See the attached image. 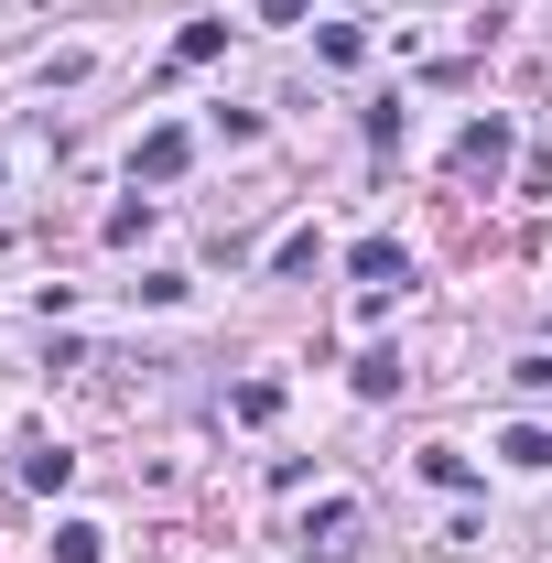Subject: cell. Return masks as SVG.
I'll return each instance as SVG.
<instances>
[{
  "label": "cell",
  "mask_w": 552,
  "mask_h": 563,
  "mask_svg": "<svg viewBox=\"0 0 552 563\" xmlns=\"http://www.w3.org/2000/svg\"><path fill=\"white\" fill-rule=\"evenodd\" d=\"M498 455H509V466H531V477H542V466H552V433H542V422H509V433H498Z\"/></svg>",
  "instance_id": "3"
},
{
  "label": "cell",
  "mask_w": 552,
  "mask_h": 563,
  "mask_svg": "<svg viewBox=\"0 0 552 563\" xmlns=\"http://www.w3.org/2000/svg\"><path fill=\"white\" fill-rule=\"evenodd\" d=\"M98 553H109L98 520H55V563H98Z\"/></svg>",
  "instance_id": "6"
},
{
  "label": "cell",
  "mask_w": 552,
  "mask_h": 563,
  "mask_svg": "<svg viewBox=\"0 0 552 563\" xmlns=\"http://www.w3.org/2000/svg\"><path fill=\"white\" fill-rule=\"evenodd\" d=\"M217 44H228V22H185V33H174V66H207Z\"/></svg>",
  "instance_id": "8"
},
{
  "label": "cell",
  "mask_w": 552,
  "mask_h": 563,
  "mask_svg": "<svg viewBox=\"0 0 552 563\" xmlns=\"http://www.w3.org/2000/svg\"><path fill=\"white\" fill-rule=\"evenodd\" d=\"M346 531H357V509H346V498H325V509L303 520V542H314V553H346Z\"/></svg>",
  "instance_id": "5"
},
{
  "label": "cell",
  "mask_w": 552,
  "mask_h": 563,
  "mask_svg": "<svg viewBox=\"0 0 552 563\" xmlns=\"http://www.w3.org/2000/svg\"><path fill=\"white\" fill-rule=\"evenodd\" d=\"M412 272V261H401V239H357V282H368V292H379V282H401Z\"/></svg>",
  "instance_id": "4"
},
{
  "label": "cell",
  "mask_w": 552,
  "mask_h": 563,
  "mask_svg": "<svg viewBox=\"0 0 552 563\" xmlns=\"http://www.w3.org/2000/svg\"><path fill=\"white\" fill-rule=\"evenodd\" d=\"M141 228H152V196H131V207H109V250H131Z\"/></svg>",
  "instance_id": "10"
},
{
  "label": "cell",
  "mask_w": 552,
  "mask_h": 563,
  "mask_svg": "<svg viewBox=\"0 0 552 563\" xmlns=\"http://www.w3.org/2000/svg\"><path fill=\"white\" fill-rule=\"evenodd\" d=\"M185 163H196V141L174 131V120H163V131L141 141V185H174V174H185Z\"/></svg>",
  "instance_id": "2"
},
{
  "label": "cell",
  "mask_w": 552,
  "mask_h": 563,
  "mask_svg": "<svg viewBox=\"0 0 552 563\" xmlns=\"http://www.w3.org/2000/svg\"><path fill=\"white\" fill-rule=\"evenodd\" d=\"M22 477H33V488H66V477H76V455H55V444H33V455H22Z\"/></svg>",
  "instance_id": "9"
},
{
  "label": "cell",
  "mask_w": 552,
  "mask_h": 563,
  "mask_svg": "<svg viewBox=\"0 0 552 563\" xmlns=\"http://www.w3.org/2000/svg\"><path fill=\"white\" fill-rule=\"evenodd\" d=\"M357 390L390 401V390H401V347H368V357H357Z\"/></svg>",
  "instance_id": "7"
},
{
  "label": "cell",
  "mask_w": 552,
  "mask_h": 563,
  "mask_svg": "<svg viewBox=\"0 0 552 563\" xmlns=\"http://www.w3.org/2000/svg\"><path fill=\"white\" fill-rule=\"evenodd\" d=\"M498 163H509V120H466L455 131V174L466 185H498Z\"/></svg>",
  "instance_id": "1"
}]
</instances>
